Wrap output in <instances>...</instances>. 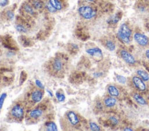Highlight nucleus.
I'll return each instance as SVG.
<instances>
[{
    "label": "nucleus",
    "mask_w": 149,
    "mask_h": 131,
    "mask_svg": "<svg viewBox=\"0 0 149 131\" xmlns=\"http://www.w3.org/2000/svg\"><path fill=\"white\" fill-rule=\"evenodd\" d=\"M128 81L131 84V86L133 87L134 90L138 91V92H140L142 94L148 93V86H147L146 82H145L143 79H141V78L139 77H137L136 75L132 76Z\"/></svg>",
    "instance_id": "nucleus-1"
},
{
    "label": "nucleus",
    "mask_w": 149,
    "mask_h": 131,
    "mask_svg": "<svg viewBox=\"0 0 149 131\" xmlns=\"http://www.w3.org/2000/svg\"><path fill=\"white\" fill-rule=\"evenodd\" d=\"M117 54L120 57V58H122V60L125 61L128 66H130V67H135V66H137L138 64L137 59L128 49L121 48L118 49Z\"/></svg>",
    "instance_id": "nucleus-2"
},
{
    "label": "nucleus",
    "mask_w": 149,
    "mask_h": 131,
    "mask_svg": "<svg viewBox=\"0 0 149 131\" xmlns=\"http://www.w3.org/2000/svg\"><path fill=\"white\" fill-rule=\"evenodd\" d=\"M134 42L143 48H149V37L140 31H135L133 35Z\"/></svg>",
    "instance_id": "nucleus-3"
},
{
    "label": "nucleus",
    "mask_w": 149,
    "mask_h": 131,
    "mask_svg": "<svg viewBox=\"0 0 149 131\" xmlns=\"http://www.w3.org/2000/svg\"><path fill=\"white\" fill-rule=\"evenodd\" d=\"M78 13H79V15L81 17H83L84 19H87V20L93 19L96 16V11L92 8V6H88V5L81 6L80 8H78Z\"/></svg>",
    "instance_id": "nucleus-4"
},
{
    "label": "nucleus",
    "mask_w": 149,
    "mask_h": 131,
    "mask_svg": "<svg viewBox=\"0 0 149 131\" xmlns=\"http://www.w3.org/2000/svg\"><path fill=\"white\" fill-rule=\"evenodd\" d=\"M10 116L13 119H15L17 121H21L24 119V116H25L24 107L19 103L15 104L14 106L11 108Z\"/></svg>",
    "instance_id": "nucleus-5"
},
{
    "label": "nucleus",
    "mask_w": 149,
    "mask_h": 131,
    "mask_svg": "<svg viewBox=\"0 0 149 131\" xmlns=\"http://www.w3.org/2000/svg\"><path fill=\"white\" fill-rule=\"evenodd\" d=\"M65 119H66L67 123L72 128H79L81 125V117L72 110L68 111L65 115Z\"/></svg>",
    "instance_id": "nucleus-6"
},
{
    "label": "nucleus",
    "mask_w": 149,
    "mask_h": 131,
    "mask_svg": "<svg viewBox=\"0 0 149 131\" xmlns=\"http://www.w3.org/2000/svg\"><path fill=\"white\" fill-rule=\"evenodd\" d=\"M49 68L50 71L55 75L61 74L64 70V62L61 58L60 57H55L50 61L49 64Z\"/></svg>",
    "instance_id": "nucleus-7"
},
{
    "label": "nucleus",
    "mask_w": 149,
    "mask_h": 131,
    "mask_svg": "<svg viewBox=\"0 0 149 131\" xmlns=\"http://www.w3.org/2000/svg\"><path fill=\"white\" fill-rule=\"evenodd\" d=\"M87 54L90 55L92 57L94 60L96 61H101L102 58H103V54H102V51L101 50V48H99L98 47H92V48H89L86 49Z\"/></svg>",
    "instance_id": "nucleus-8"
},
{
    "label": "nucleus",
    "mask_w": 149,
    "mask_h": 131,
    "mask_svg": "<svg viewBox=\"0 0 149 131\" xmlns=\"http://www.w3.org/2000/svg\"><path fill=\"white\" fill-rule=\"evenodd\" d=\"M131 97H133V99L136 102V104L140 105V106H146L148 104L147 100L145 98V97L143 96V94L138 92V91L133 90L131 92Z\"/></svg>",
    "instance_id": "nucleus-9"
},
{
    "label": "nucleus",
    "mask_w": 149,
    "mask_h": 131,
    "mask_svg": "<svg viewBox=\"0 0 149 131\" xmlns=\"http://www.w3.org/2000/svg\"><path fill=\"white\" fill-rule=\"evenodd\" d=\"M106 89H107V92H108V95L112 96V97H114L116 98H119L122 97V91H121V88L116 86V85H113V84H110L106 87Z\"/></svg>",
    "instance_id": "nucleus-10"
},
{
    "label": "nucleus",
    "mask_w": 149,
    "mask_h": 131,
    "mask_svg": "<svg viewBox=\"0 0 149 131\" xmlns=\"http://www.w3.org/2000/svg\"><path fill=\"white\" fill-rule=\"evenodd\" d=\"M118 103V98H116L112 96H105L103 97V100H102V104L103 106L107 108H113L114 107H116V105Z\"/></svg>",
    "instance_id": "nucleus-11"
},
{
    "label": "nucleus",
    "mask_w": 149,
    "mask_h": 131,
    "mask_svg": "<svg viewBox=\"0 0 149 131\" xmlns=\"http://www.w3.org/2000/svg\"><path fill=\"white\" fill-rule=\"evenodd\" d=\"M43 96H44V93L41 90V88L40 89H34L30 94V101L33 104L40 103L42 100Z\"/></svg>",
    "instance_id": "nucleus-12"
},
{
    "label": "nucleus",
    "mask_w": 149,
    "mask_h": 131,
    "mask_svg": "<svg viewBox=\"0 0 149 131\" xmlns=\"http://www.w3.org/2000/svg\"><path fill=\"white\" fill-rule=\"evenodd\" d=\"M42 115H43V109H41L40 108H33L29 111L28 114V117L31 120H37L38 119H40Z\"/></svg>",
    "instance_id": "nucleus-13"
},
{
    "label": "nucleus",
    "mask_w": 149,
    "mask_h": 131,
    "mask_svg": "<svg viewBox=\"0 0 149 131\" xmlns=\"http://www.w3.org/2000/svg\"><path fill=\"white\" fill-rule=\"evenodd\" d=\"M118 30L121 31L123 34L126 35L127 37H131V38L133 37V35H134L133 29L131 28V27L129 26L128 23H123V24H121V26H120V28H119Z\"/></svg>",
    "instance_id": "nucleus-14"
},
{
    "label": "nucleus",
    "mask_w": 149,
    "mask_h": 131,
    "mask_svg": "<svg viewBox=\"0 0 149 131\" xmlns=\"http://www.w3.org/2000/svg\"><path fill=\"white\" fill-rule=\"evenodd\" d=\"M22 8H23V11L26 13L27 15L30 16V17H35L37 15V12H36V9L32 6L29 2L28 3H25L23 6H22Z\"/></svg>",
    "instance_id": "nucleus-15"
},
{
    "label": "nucleus",
    "mask_w": 149,
    "mask_h": 131,
    "mask_svg": "<svg viewBox=\"0 0 149 131\" xmlns=\"http://www.w3.org/2000/svg\"><path fill=\"white\" fill-rule=\"evenodd\" d=\"M134 75L139 77L141 79H143L145 82H146V83L149 82V73L146 70H145L143 68H137L134 72Z\"/></svg>",
    "instance_id": "nucleus-16"
},
{
    "label": "nucleus",
    "mask_w": 149,
    "mask_h": 131,
    "mask_svg": "<svg viewBox=\"0 0 149 131\" xmlns=\"http://www.w3.org/2000/svg\"><path fill=\"white\" fill-rule=\"evenodd\" d=\"M102 44L104 46V48L108 49L109 51H115L116 49V43L112 38H105L102 41Z\"/></svg>",
    "instance_id": "nucleus-17"
},
{
    "label": "nucleus",
    "mask_w": 149,
    "mask_h": 131,
    "mask_svg": "<svg viewBox=\"0 0 149 131\" xmlns=\"http://www.w3.org/2000/svg\"><path fill=\"white\" fill-rule=\"evenodd\" d=\"M116 37L118 38V40L123 43V44H125V45H130L131 44V41H132V38L131 37H127L126 35L125 34H123V33L121 31H117V34H116Z\"/></svg>",
    "instance_id": "nucleus-18"
},
{
    "label": "nucleus",
    "mask_w": 149,
    "mask_h": 131,
    "mask_svg": "<svg viewBox=\"0 0 149 131\" xmlns=\"http://www.w3.org/2000/svg\"><path fill=\"white\" fill-rule=\"evenodd\" d=\"M29 3L36 10H42L45 8V4L42 0H29Z\"/></svg>",
    "instance_id": "nucleus-19"
},
{
    "label": "nucleus",
    "mask_w": 149,
    "mask_h": 131,
    "mask_svg": "<svg viewBox=\"0 0 149 131\" xmlns=\"http://www.w3.org/2000/svg\"><path fill=\"white\" fill-rule=\"evenodd\" d=\"M49 3L56 8L57 11H61V10H62L63 8H64L63 3H62L61 0H49Z\"/></svg>",
    "instance_id": "nucleus-20"
},
{
    "label": "nucleus",
    "mask_w": 149,
    "mask_h": 131,
    "mask_svg": "<svg viewBox=\"0 0 149 131\" xmlns=\"http://www.w3.org/2000/svg\"><path fill=\"white\" fill-rule=\"evenodd\" d=\"M45 129L49 130V131H57L58 128L56 126V124L52 121H49L45 123Z\"/></svg>",
    "instance_id": "nucleus-21"
},
{
    "label": "nucleus",
    "mask_w": 149,
    "mask_h": 131,
    "mask_svg": "<svg viewBox=\"0 0 149 131\" xmlns=\"http://www.w3.org/2000/svg\"><path fill=\"white\" fill-rule=\"evenodd\" d=\"M16 29H17V32H19V33H27L28 32V28L26 27L25 25H23V24H21V23H17L16 24Z\"/></svg>",
    "instance_id": "nucleus-22"
},
{
    "label": "nucleus",
    "mask_w": 149,
    "mask_h": 131,
    "mask_svg": "<svg viewBox=\"0 0 149 131\" xmlns=\"http://www.w3.org/2000/svg\"><path fill=\"white\" fill-rule=\"evenodd\" d=\"M89 129H91V130H93V131H99V130H101L102 129V128L98 125L97 123H95V122H89Z\"/></svg>",
    "instance_id": "nucleus-23"
},
{
    "label": "nucleus",
    "mask_w": 149,
    "mask_h": 131,
    "mask_svg": "<svg viewBox=\"0 0 149 131\" xmlns=\"http://www.w3.org/2000/svg\"><path fill=\"white\" fill-rule=\"evenodd\" d=\"M4 16H5L6 20L10 21V20H12L13 18H14V12H13L12 10H10V9H8V10H6L4 13Z\"/></svg>",
    "instance_id": "nucleus-24"
},
{
    "label": "nucleus",
    "mask_w": 149,
    "mask_h": 131,
    "mask_svg": "<svg viewBox=\"0 0 149 131\" xmlns=\"http://www.w3.org/2000/svg\"><path fill=\"white\" fill-rule=\"evenodd\" d=\"M115 79L118 83L122 84V85H125L128 82V79L126 77H123V76H120V75H115Z\"/></svg>",
    "instance_id": "nucleus-25"
},
{
    "label": "nucleus",
    "mask_w": 149,
    "mask_h": 131,
    "mask_svg": "<svg viewBox=\"0 0 149 131\" xmlns=\"http://www.w3.org/2000/svg\"><path fill=\"white\" fill-rule=\"evenodd\" d=\"M56 97L57 99L59 100V102H63L64 100H65V95H64V93L62 92L61 90H59L56 92Z\"/></svg>",
    "instance_id": "nucleus-26"
},
{
    "label": "nucleus",
    "mask_w": 149,
    "mask_h": 131,
    "mask_svg": "<svg viewBox=\"0 0 149 131\" xmlns=\"http://www.w3.org/2000/svg\"><path fill=\"white\" fill-rule=\"evenodd\" d=\"M109 122L111 123L112 125L116 126L119 124V119H118V117H115V116H110L109 117Z\"/></svg>",
    "instance_id": "nucleus-27"
},
{
    "label": "nucleus",
    "mask_w": 149,
    "mask_h": 131,
    "mask_svg": "<svg viewBox=\"0 0 149 131\" xmlns=\"http://www.w3.org/2000/svg\"><path fill=\"white\" fill-rule=\"evenodd\" d=\"M45 8H46V9H47L49 12H50V13H56V12H57L56 8L49 3V1L47 4H45Z\"/></svg>",
    "instance_id": "nucleus-28"
},
{
    "label": "nucleus",
    "mask_w": 149,
    "mask_h": 131,
    "mask_svg": "<svg viewBox=\"0 0 149 131\" xmlns=\"http://www.w3.org/2000/svg\"><path fill=\"white\" fill-rule=\"evenodd\" d=\"M6 94L4 93L1 95V97H0V110H1L2 107H3V104H4V101L6 99Z\"/></svg>",
    "instance_id": "nucleus-29"
},
{
    "label": "nucleus",
    "mask_w": 149,
    "mask_h": 131,
    "mask_svg": "<svg viewBox=\"0 0 149 131\" xmlns=\"http://www.w3.org/2000/svg\"><path fill=\"white\" fill-rule=\"evenodd\" d=\"M8 0H0V6L1 8H5V6H6L8 5Z\"/></svg>",
    "instance_id": "nucleus-30"
},
{
    "label": "nucleus",
    "mask_w": 149,
    "mask_h": 131,
    "mask_svg": "<svg viewBox=\"0 0 149 131\" xmlns=\"http://www.w3.org/2000/svg\"><path fill=\"white\" fill-rule=\"evenodd\" d=\"M145 57L146 58L147 60H149V48H147V49L145 51Z\"/></svg>",
    "instance_id": "nucleus-31"
},
{
    "label": "nucleus",
    "mask_w": 149,
    "mask_h": 131,
    "mask_svg": "<svg viewBox=\"0 0 149 131\" xmlns=\"http://www.w3.org/2000/svg\"><path fill=\"white\" fill-rule=\"evenodd\" d=\"M36 84H37V86L38 87H40V88H41V89H43L44 88H43V85L38 81V80H36Z\"/></svg>",
    "instance_id": "nucleus-32"
},
{
    "label": "nucleus",
    "mask_w": 149,
    "mask_h": 131,
    "mask_svg": "<svg viewBox=\"0 0 149 131\" xmlns=\"http://www.w3.org/2000/svg\"><path fill=\"white\" fill-rule=\"evenodd\" d=\"M86 2H89V3H94L95 0H85Z\"/></svg>",
    "instance_id": "nucleus-33"
},
{
    "label": "nucleus",
    "mask_w": 149,
    "mask_h": 131,
    "mask_svg": "<svg viewBox=\"0 0 149 131\" xmlns=\"http://www.w3.org/2000/svg\"><path fill=\"white\" fill-rule=\"evenodd\" d=\"M124 129H125V130H133L132 128H125Z\"/></svg>",
    "instance_id": "nucleus-34"
},
{
    "label": "nucleus",
    "mask_w": 149,
    "mask_h": 131,
    "mask_svg": "<svg viewBox=\"0 0 149 131\" xmlns=\"http://www.w3.org/2000/svg\"><path fill=\"white\" fill-rule=\"evenodd\" d=\"M146 28H147V29L149 30V22H147V23H146Z\"/></svg>",
    "instance_id": "nucleus-35"
},
{
    "label": "nucleus",
    "mask_w": 149,
    "mask_h": 131,
    "mask_svg": "<svg viewBox=\"0 0 149 131\" xmlns=\"http://www.w3.org/2000/svg\"><path fill=\"white\" fill-rule=\"evenodd\" d=\"M148 102H149V92H148Z\"/></svg>",
    "instance_id": "nucleus-36"
}]
</instances>
